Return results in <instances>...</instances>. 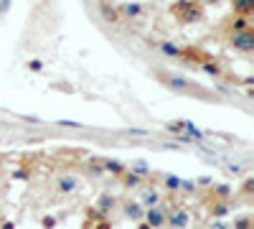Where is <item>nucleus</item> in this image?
<instances>
[{
  "label": "nucleus",
  "instance_id": "obj_1",
  "mask_svg": "<svg viewBox=\"0 0 254 229\" xmlns=\"http://www.w3.org/2000/svg\"><path fill=\"white\" fill-rule=\"evenodd\" d=\"M166 222H168L173 229H186V227L191 224V211L183 209V206H178V209H173L170 214H166Z\"/></svg>",
  "mask_w": 254,
  "mask_h": 229
},
{
  "label": "nucleus",
  "instance_id": "obj_2",
  "mask_svg": "<svg viewBox=\"0 0 254 229\" xmlns=\"http://www.w3.org/2000/svg\"><path fill=\"white\" fill-rule=\"evenodd\" d=\"M145 227L147 229H163L166 227V211L160 206H153V209H145Z\"/></svg>",
  "mask_w": 254,
  "mask_h": 229
},
{
  "label": "nucleus",
  "instance_id": "obj_3",
  "mask_svg": "<svg viewBox=\"0 0 254 229\" xmlns=\"http://www.w3.org/2000/svg\"><path fill=\"white\" fill-rule=\"evenodd\" d=\"M142 209H153V206H160V194L153 189V186H142L140 191V201H138Z\"/></svg>",
  "mask_w": 254,
  "mask_h": 229
},
{
  "label": "nucleus",
  "instance_id": "obj_4",
  "mask_svg": "<svg viewBox=\"0 0 254 229\" xmlns=\"http://www.w3.org/2000/svg\"><path fill=\"white\" fill-rule=\"evenodd\" d=\"M231 46L239 51H252L254 49V36L252 31H242V33H234L231 36Z\"/></svg>",
  "mask_w": 254,
  "mask_h": 229
},
{
  "label": "nucleus",
  "instance_id": "obj_5",
  "mask_svg": "<svg viewBox=\"0 0 254 229\" xmlns=\"http://www.w3.org/2000/svg\"><path fill=\"white\" fill-rule=\"evenodd\" d=\"M79 178L77 176H61L56 181V189H58V194H77L79 191Z\"/></svg>",
  "mask_w": 254,
  "mask_h": 229
},
{
  "label": "nucleus",
  "instance_id": "obj_6",
  "mask_svg": "<svg viewBox=\"0 0 254 229\" xmlns=\"http://www.w3.org/2000/svg\"><path fill=\"white\" fill-rule=\"evenodd\" d=\"M158 49L166 54V56H173V59H181V56H183V49H181V46H175V43H170V41H160Z\"/></svg>",
  "mask_w": 254,
  "mask_h": 229
},
{
  "label": "nucleus",
  "instance_id": "obj_7",
  "mask_svg": "<svg viewBox=\"0 0 254 229\" xmlns=\"http://www.w3.org/2000/svg\"><path fill=\"white\" fill-rule=\"evenodd\" d=\"M142 5L140 3H125L122 8H119V13H122V15H127V18H140V15H142Z\"/></svg>",
  "mask_w": 254,
  "mask_h": 229
},
{
  "label": "nucleus",
  "instance_id": "obj_8",
  "mask_svg": "<svg viewBox=\"0 0 254 229\" xmlns=\"http://www.w3.org/2000/svg\"><path fill=\"white\" fill-rule=\"evenodd\" d=\"M125 214H127L130 219H142L145 217V209L138 201H130V204H125Z\"/></svg>",
  "mask_w": 254,
  "mask_h": 229
},
{
  "label": "nucleus",
  "instance_id": "obj_9",
  "mask_svg": "<svg viewBox=\"0 0 254 229\" xmlns=\"http://www.w3.org/2000/svg\"><path fill=\"white\" fill-rule=\"evenodd\" d=\"M147 173H150V168H147L145 161H135V163H132V176L142 178V176H147Z\"/></svg>",
  "mask_w": 254,
  "mask_h": 229
},
{
  "label": "nucleus",
  "instance_id": "obj_10",
  "mask_svg": "<svg viewBox=\"0 0 254 229\" xmlns=\"http://www.w3.org/2000/svg\"><path fill=\"white\" fill-rule=\"evenodd\" d=\"M234 8H236L239 13H244V18H247V13H252V10H254V3H249V0H236Z\"/></svg>",
  "mask_w": 254,
  "mask_h": 229
},
{
  "label": "nucleus",
  "instance_id": "obj_11",
  "mask_svg": "<svg viewBox=\"0 0 254 229\" xmlns=\"http://www.w3.org/2000/svg\"><path fill=\"white\" fill-rule=\"evenodd\" d=\"M104 168H107L110 173H117V176H122V173H125V165L119 163V161H107V165H104Z\"/></svg>",
  "mask_w": 254,
  "mask_h": 229
},
{
  "label": "nucleus",
  "instance_id": "obj_12",
  "mask_svg": "<svg viewBox=\"0 0 254 229\" xmlns=\"http://www.w3.org/2000/svg\"><path fill=\"white\" fill-rule=\"evenodd\" d=\"M166 189L168 191H178L181 189V178L178 176H166Z\"/></svg>",
  "mask_w": 254,
  "mask_h": 229
},
{
  "label": "nucleus",
  "instance_id": "obj_13",
  "mask_svg": "<svg viewBox=\"0 0 254 229\" xmlns=\"http://www.w3.org/2000/svg\"><path fill=\"white\" fill-rule=\"evenodd\" d=\"M170 87L173 89H188V82L183 79V76H170Z\"/></svg>",
  "mask_w": 254,
  "mask_h": 229
},
{
  "label": "nucleus",
  "instance_id": "obj_14",
  "mask_svg": "<svg viewBox=\"0 0 254 229\" xmlns=\"http://www.w3.org/2000/svg\"><path fill=\"white\" fill-rule=\"evenodd\" d=\"M112 206H114V198H112V196H102V198H99V209H102V211H110Z\"/></svg>",
  "mask_w": 254,
  "mask_h": 229
},
{
  "label": "nucleus",
  "instance_id": "obj_15",
  "mask_svg": "<svg viewBox=\"0 0 254 229\" xmlns=\"http://www.w3.org/2000/svg\"><path fill=\"white\" fill-rule=\"evenodd\" d=\"M201 69H203L206 74H214V76H219V74H221V69H219V66L214 64V61H206V64H203Z\"/></svg>",
  "mask_w": 254,
  "mask_h": 229
},
{
  "label": "nucleus",
  "instance_id": "obj_16",
  "mask_svg": "<svg viewBox=\"0 0 254 229\" xmlns=\"http://www.w3.org/2000/svg\"><path fill=\"white\" fill-rule=\"evenodd\" d=\"M234 229H252V219H249V217L236 219V222H234Z\"/></svg>",
  "mask_w": 254,
  "mask_h": 229
},
{
  "label": "nucleus",
  "instance_id": "obj_17",
  "mask_svg": "<svg viewBox=\"0 0 254 229\" xmlns=\"http://www.w3.org/2000/svg\"><path fill=\"white\" fill-rule=\"evenodd\" d=\"M125 183H127V189H132V186H138V183H140V178L132 176V173H127V176H125Z\"/></svg>",
  "mask_w": 254,
  "mask_h": 229
},
{
  "label": "nucleus",
  "instance_id": "obj_18",
  "mask_svg": "<svg viewBox=\"0 0 254 229\" xmlns=\"http://www.w3.org/2000/svg\"><path fill=\"white\" fill-rule=\"evenodd\" d=\"M99 10H102V13H104V15H107V18H117V10H114V8H112V10H110V8H107V5H99Z\"/></svg>",
  "mask_w": 254,
  "mask_h": 229
},
{
  "label": "nucleus",
  "instance_id": "obj_19",
  "mask_svg": "<svg viewBox=\"0 0 254 229\" xmlns=\"http://www.w3.org/2000/svg\"><path fill=\"white\" fill-rule=\"evenodd\" d=\"M58 125H61V128H82L79 122H74V120H61Z\"/></svg>",
  "mask_w": 254,
  "mask_h": 229
},
{
  "label": "nucleus",
  "instance_id": "obj_20",
  "mask_svg": "<svg viewBox=\"0 0 254 229\" xmlns=\"http://www.w3.org/2000/svg\"><path fill=\"white\" fill-rule=\"evenodd\" d=\"M181 189L183 191H193V189H196V183H193V181H181Z\"/></svg>",
  "mask_w": 254,
  "mask_h": 229
},
{
  "label": "nucleus",
  "instance_id": "obj_21",
  "mask_svg": "<svg viewBox=\"0 0 254 229\" xmlns=\"http://www.w3.org/2000/svg\"><path fill=\"white\" fill-rule=\"evenodd\" d=\"M43 227H46V229H54V227H56V219H54V217H46V219H43Z\"/></svg>",
  "mask_w": 254,
  "mask_h": 229
},
{
  "label": "nucleus",
  "instance_id": "obj_22",
  "mask_svg": "<svg viewBox=\"0 0 254 229\" xmlns=\"http://www.w3.org/2000/svg\"><path fill=\"white\" fill-rule=\"evenodd\" d=\"M208 229H231V227H229V224H224V222H214Z\"/></svg>",
  "mask_w": 254,
  "mask_h": 229
},
{
  "label": "nucleus",
  "instance_id": "obj_23",
  "mask_svg": "<svg viewBox=\"0 0 254 229\" xmlns=\"http://www.w3.org/2000/svg\"><path fill=\"white\" fill-rule=\"evenodd\" d=\"M226 211H229V209H226V204H219L214 214H216V217H221V214H226Z\"/></svg>",
  "mask_w": 254,
  "mask_h": 229
},
{
  "label": "nucleus",
  "instance_id": "obj_24",
  "mask_svg": "<svg viewBox=\"0 0 254 229\" xmlns=\"http://www.w3.org/2000/svg\"><path fill=\"white\" fill-rule=\"evenodd\" d=\"M31 69H33V71H38V69H41V61H38V59H33V61H31Z\"/></svg>",
  "mask_w": 254,
  "mask_h": 229
},
{
  "label": "nucleus",
  "instance_id": "obj_25",
  "mask_svg": "<svg viewBox=\"0 0 254 229\" xmlns=\"http://www.w3.org/2000/svg\"><path fill=\"white\" fill-rule=\"evenodd\" d=\"M252 186H254V181L247 178V181H244V191H252Z\"/></svg>",
  "mask_w": 254,
  "mask_h": 229
}]
</instances>
